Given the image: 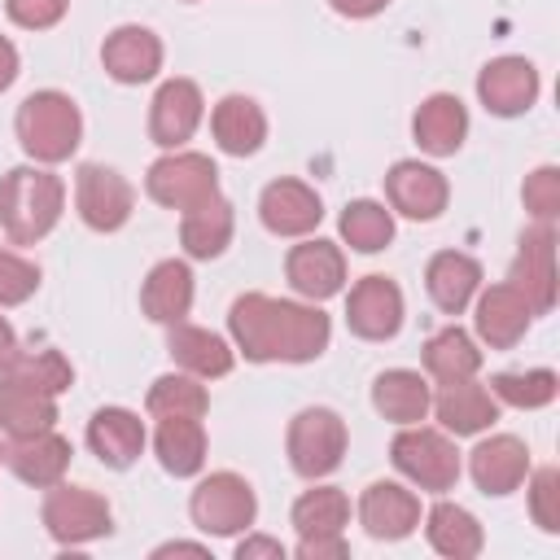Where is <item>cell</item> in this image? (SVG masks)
Masks as SVG:
<instances>
[{"instance_id": "48", "label": "cell", "mask_w": 560, "mask_h": 560, "mask_svg": "<svg viewBox=\"0 0 560 560\" xmlns=\"http://www.w3.org/2000/svg\"><path fill=\"white\" fill-rule=\"evenodd\" d=\"M18 70H22V57H18L13 39H4V35H0V92H4V88H13Z\"/></svg>"}, {"instance_id": "11", "label": "cell", "mask_w": 560, "mask_h": 560, "mask_svg": "<svg viewBox=\"0 0 560 560\" xmlns=\"http://www.w3.org/2000/svg\"><path fill=\"white\" fill-rule=\"evenodd\" d=\"M206 118V96L192 79H166L149 101V140L158 149H184Z\"/></svg>"}, {"instance_id": "38", "label": "cell", "mask_w": 560, "mask_h": 560, "mask_svg": "<svg viewBox=\"0 0 560 560\" xmlns=\"http://www.w3.org/2000/svg\"><path fill=\"white\" fill-rule=\"evenodd\" d=\"M149 416H206L210 407V394L201 385V376L192 372H166L149 385V398H144Z\"/></svg>"}, {"instance_id": "3", "label": "cell", "mask_w": 560, "mask_h": 560, "mask_svg": "<svg viewBox=\"0 0 560 560\" xmlns=\"http://www.w3.org/2000/svg\"><path fill=\"white\" fill-rule=\"evenodd\" d=\"M13 131H18V144L31 162L39 166H57L66 162L79 140H83V114L79 105L57 92V88H44V92H31L18 114H13Z\"/></svg>"}, {"instance_id": "9", "label": "cell", "mask_w": 560, "mask_h": 560, "mask_svg": "<svg viewBox=\"0 0 560 560\" xmlns=\"http://www.w3.org/2000/svg\"><path fill=\"white\" fill-rule=\"evenodd\" d=\"M74 206L92 232H118L136 210V188L105 162H83L74 175Z\"/></svg>"}, {"instance_id": "17", "label": "cell", "mask_w": 560, "mask_h": 560, "mask_svg": "<svg viewBox=\"0 0 560 560\" xmlns=\"http://www.w3.org/2000/svg\"><path fill=\"white\" fill-rule=\"evenodd\" d=\"M472 302H477V306H472L477 337H481L490 350H512V346L529 332V324H534V311H529L525 293H521L512 280L490 284V289H477Z\"/></svg>"}, {"instance_id": "39", "label": "cell", "mask_w": 560, "mask_h": 560, "mask_svg": "<svg viewBox=\"0 0 560 560\" xmlns=\"http://www.w3.org/2000/svg\"><path fill=\"white\" fill-rule=\"evenodd\" d=\"M9 372L22 376V381H31V385L44 389V394H61V389H70V381H74L70 359H66L61 350H52V346H48V350H22Z\"/></svg>"}, {"instance_id": "29", "label": "cell", "mask_w": 560, "mask_h": 560, "mask_svg": "<svg viewBox=\"0 0 560 560\" xmlns=\"http://www.w3.org/2000/svg\"><path fill=\"white\" fill-rule=\"evenodd\" d=\"M52 424H57V394H44L31 381L4 372V381H0V433H9L18 442V438L44 433Z\"/></svg>"}, {"instance_id": "27", "label": "cell", "mask_w": 560, "mask_h": 560, "mask_svg": "<svg viewBox=\"0 0 560 560\" xmlns=\"http://www.w3.org/2000/svg\"><path fill=\"white\" fill-rule=\"evenodd\" d=\"M140 311L153 324H166V328L188 319V311H192V271H188V262H179V258L153 262L144 284H140Z\"/></svg>"}, {"instance_id": "20", "label": "cell", "mask_w": 560, "mask_h": 560, "mask_svg": "<svg viewBox=\"0 0 560 560\" xmlns=\"http://www.w3.org/2000/svg\"><path fill=\"white\" fill-rule=\"evenodd\" d=\"M429 411L438 416V424L446 433L472 438V433H486L499 420V398L486 385H477L472 376H464V381H442L438 398L429 402Z\"/></svg>"}, {"instance_id": "10", "label": "cell", "mask_w": 560, "mask_h": 560, "mask_svg": "<svg viewBox=\"0 0 560 560\" xmlns=\"http://www.w3.org/2000/svg\"><path fill=\"white\" fill-rule=\"evenodd\" d=\"M385 197L402 219L433 223L451 201V184L438 166H429L420 158H402L385 171Z\"/></svg>"}, {"instance_id": "22", "label": "cell", "mask_w": 560, "mask_h": 560, "mask_svg": "<svg viewBox=\"0 0 560 560\" xmlns=\"http://www.w3.org/2000/svg\"><path fill=\"white\" fill-rule=\"evenodd\" d=\"M411 136H416L420 153H429V158L459 153V144L468 140V109H464V101L451 96V92L424 96L420 109L411 114Z\"/></svg>"}, {"instance_id": "44", "label": "cell", "mask_w": 560, "mask_h": 560, "mask_svg": "<svg viewBox=\"0 0 560 560\" xmlns=\"http://www.w3.org/2000/svg\"><path fill=\"white\" fill-rule=\"evenodd\" d=\"M298 556L302 560H346L350 556V542H346V534H337V538H302L298 542Z\"/></svg>"}, {"instance_id": "36", "label": "cell", "mask_w": 560, "mask_h": 560, "mask_svg": "<svg viewBox=\"0 0 560 560\" xmlns=\"http://www.w3.org/2000/svg\"><path fill=\"white\" fill-rule=\"evenodd\" d=\"M337 228H341V241H346L350 249H359V254H381V249L394 241V210H385V206L372 201V197H359V201H350V206L341 210Z\"/></svg>"}, {"instance_id": "21", "label": "cell", "mask_w": 560, "mask_h": 560, "mask_svg": "<svg viewBox=\"0 0 560 560\" xmlns=\"http://www.w3.org/2000/svg\"><path fill=\"white\" fill-rule=\"evenodd\" d=\"M359 525L381 538V542H398L407 534H416L420 525V499L416 490L398 486V481H372L359 494Z\"/></svg>"}, {"instance_id": "42", "label": "cell", "mask_w": 560, "mask_h": 560, "mask_svg": "<svg viewBox=\"0 0 560 560\" xmlns=\"http://www.w3.org/2000/svg\"><path fill=\"white\" fill-rule=\"evenodd\" d=\"M39 289V267L13 249H0V306H22Z\"/></svg>"}, {"instance_id": "37", "label": "cell", "mask_w": 560, "mask_h": 560, "mask_svg": "<svg viewBox=\"0 0 560 560\" xmlns=\"http://www.w3.org/2000/svg\"><path fill=\"white\" fill-rule=\"evenodd\" d=\"M490 394L516 411H538L547 402H556L560 394V376L551 368H529V372H499L490 376Z\"/></svg>"}, {"instance_id": "46", "label": "cell", "mask_w": 560, "mask_h": 560, "mask_svg": "<svg viewBox=\"0 0 560 560\" xmlns=\"http://www.w3.org/2000/svg\"><path fill=\"white\" fill-rule=\"evenodd\" d=\"M332 4V13H341V18H350V22H363V18H376L389 0H328Z\"/></svg>"}, {"instance_id": "4", "label": "cell", "mask_w": 560, "mask_h": 560, "mask_svg": "<svg viewBox=\"0 0 560 560\" xmlns=\"http://www.w3.org/2000/svg\"><path fill=\"white\" fill-rule=\"evenodd\" d=\"M389 459L416 490H429V494L455 490V481H459L455 442L442 429H429V424H398V433L389 442Z\"/></svg>"}, {"instance_id": "43", "label": "cell", "mask_w": 560, "mask_h": 560, "mask_svg": "<svg viewBox=\"0 0 560 560\" xmlns=\"http://www.w3.org/2000/svg\"><path fill=\"white\" fill-rule=\"evenodd\" d=\"M66 9H70V0H4L9 22L22 31H48L66 18Z\"/></svg>"}, {"instance_id": "33", "label": "cell", "mask_w": 560, "mask_h": 560, "mask_svg": "<svg viewBox=\"0 0 560 560\" xmlns=\"http://www.w3.org/2000/svg\"><path fill=\"white\" fill-rule=\"evenodd\" d=\"M429 381L411 368H389L372 381V407L389 420V424H420L429 416Z\"/></svg>"}, {"instance_id": "24", "label": "cell", "mask_w": 560, "mask_h": 560, "mask_svg": "<svg viewBox=\"0 0 560 560\" xmlns=\"http://www.w3.org/2000/svg\"><path fill=\"white\" fill-rule=\"evenodd\" d=\"M88 446L105 468H131L144 451V420L127 407H101L88 420Z\"/></svg>"}, {"instance_id": "28", "label": "cell", "mask_w": 560, "mask_h": 560, "mask_svg": "<svg viewBox=\"0 0 560 560\" xmlns=\"http://www.w3.org/2000/svg\"><path fill=\"white\" fill-rule=\"evenodd\" d=\"M166 354L175 359L179 372H192L201 381H214V376H228L232 363H236V350L210 332V328H197V324H171V337H166Z\"/></svg>"}, {"instance_id": "13", "label": "cell", "mask_w": 560, "mask_h": 560, "mask_svg": "<svg viewBox=\"0 0 560 560\" xmlns=\"http://www.w3.org/2000/svg\"><path fill=\"white\" fill-rule=\"evenodd\" d=\"M402 289L389 276H363L346 298V324L363 341H389L402 328Z\"/></svg>"}, {"instance_id": "1", "label": "cell", "mask_w": 560, "mask_h": 560, "mask_svg": "<svg viewBox=\"0 0 560 560\" xmlns=\"http://www.w3.org/2000/svg\"><path fill=\"white\" fill-rule=\"evenodd\" d=\"M232 346L249 363H311L332 341V319L315 302L241 293L228 311Z\"/></svg>"}, {"instance_id": "26", "label": "cell", "mask_w": 560, "mask_h": 560, "mask_svg": "<svg viewBox=\"0 0 560 560\" xmlns=\"http://www.w3.org/2000/svg\"><path fill=\"white\" fill-rule=\"evenodd\" d=\"M70 442L57 433V429H44V433H31V438H18L9 451H4V464L13 468L18 481L35 486V490H48L66 477L70 468Z\"/></svg>"}, {"instance_id": "31", "label": "cell", "mask_w": 560, "mask_h": 560, "mask_svg": "<svg viewBox=\"0 0 560 560\" xmlns=\"http://www.w3.org/2000/svg\"><path fill=\"white\" fill-rule=\"evenodd\" d=\"M232 232H236V214L223 192L179 214V245L188 258H219L232 245Z\"/></svg>"}, {"instance_id": "14", "label": "cell", "mask_w": 560, "mask_h": 560, "mask_svg": "<svg viewBox=\"0 0 560 560\" xmlns=\"http://www.w3.org/2000/svg\"><path fill=\"white\" fill-rule=\"evenodd\" d=\"M538 88H542V79H538V66L529 57H494L477 74V96L499 118L525 114L538 101Z\"/></svg>"}, {"instance_id": "32", "label": "cell", "mask_w": 560, "mask_h": 560, "mask_svg": "<svg viewBox=\"0 0 560 560\" xmlns=\"http://www.w3.org/2000/svg\"><path fill=\"white\" fill-rule=\"evenodd\" d=\"M424 538H429V547H433L438 556H446V560H472V556H481V547H486L481 521H477L468 508L451 503V499H438V503L424 512Z\"/></svg>"}, {"instance_id": "7", "label": "cell", "mask_w": 560, "mask_h": 560, "mask_svg": "<svg viewBox=\"0 0 560 560\" xmlns=\"http://www.w3.org/2000/svg\"><path fill=\"white\" fill-rule=\"evenodd\" d=\"M39 521H44L48 538L61 547H83V542H96L114 529V512H109L105 494H96L88 486H66V481L48 486Z\"/></svg>"}, {"instance_id": "47", "label": "cell", "mask_w": 560, "mask_h": 560, "mask_svg": "<svg viewBox=\"0 0 560 560\" xmlns=\"http://www.w3.org/2000/svg\"><path fill=\"white\" fill-rule=\"evenodd\" d=\"M18 354H22V341H18L13 324L0 315V372H9V368L18 363Z\"/></svg>"}, {"instance_id": "2", "label": "cell", "mask_w": 560, "mask_h": 560, "mask_svg": "<svg viewBox=\"0 0 560 560\" xmlns=\"http://www.w3.org/2000/svg\"><path fill=\"white\" fill-rule=\"evenodd\" d=\"M66 210V184L48 166H13L0 179V228L13 245L44 241Z\"/></svg>"}, {"instance_id": "18", "label": "cell", "mask_w": 560, "mask_h": 560, "mask_svg": "<svg viewBox=\"0 0 560 560\" xmlns=\"http://www.w3.org/2000/svg\"><path fill=\"white\" fill-rule=\"evenodd\" d=\"M468 472H472L481 494L503 499V494L525 486V477H529V446L516 433H490V438H481L468 451Z\"/></svg>"}, {"instance_id": "5", "label": "cell", "mask_w": 560, "mask_h": 560, "mask_svg": "<svg viewBox=\"0 0 560 560\" xmlns=\"http://www.w3.org/2000/svg\"><path fill=\"white\" fill-rule=\"evenodd\" d=\"M346 420L332 411V407H302L293 420H289V433H284V451H289V464L298 477L306 481H319L328 477L341 459H346Z\"/></svg>"}, {"instance_id": "6", "label": "cell", "mask_w": 560, "mask_h": 560, "mask_svg": "<svg viewBox=\"0 0 560 560\" xmlns=\"http://www.w3.org/2000/svg\"><path fill=\"white\" fill-rule=\"evenodd\" d=\"M188 516L201 534H214V538H232L241 529L254 525L258 516V494L254 486L241 477V472H210L197 481L192 499H188Z\"/></svg>"}, {"instance_id": "8", "label": "cell", "mask_w": 560, "mask_h": 560, "mask_svg": "<svg viewBox=\"0 0 560 560\" xmlns=\"http://www.w3.org/2000/svg\"><path fill=\"white\" fill-rule=\"evenodd\" d=\"M144 192L166 206V210H192L201 201H210L219 192V166L206 158V153H192V149H166L149 175H144Z\"/></svg>"}, {"instance_id": "12", "label": "cell", "mask_w": 560, "mask_h": 560, "mask_svg": "<svg viewBox=\"0 0 560 560\" xmlns=\"http://www.w3.org/2000/svg\"><path fill=\"white\" fill-rule=\"evenodd\" d=\"M534 315H547L556 306V228L551 223H534L521 232V249L508 276Z\"/></svg>"}, {"instance_id": "19", "label": "cell", "mask_w": 560, "mask_h": 560, "mask_svg": "<svg viewBox=\"0 0 560 560\" xmlns=\"http://www.w3.org/2000/svg\"><path fill=\"white\" fill-rule=\"evenodd\" d=\"M101 66L114 83H127V88L149 83L162 70V39L149 26H136V22L114 26L101 44Z\"/></svg>"}, {"instance_id": "50", "label": "cell", "mask_w": 560, "mask_h": 560, "mask_svg": "<svg viewBox=\"0 0 560 560\" xmlns=\"http://www.w3.org/2000/svg\"><path fill=\"white\" fill-rule=\"evenodd\" d=\"M4 451H9V446H4V442H0V459H4Z\"/></svg>"}, {"instance_id": "35", "label": "cell", "mask_w": 560, "mask_h": 560, "mask_svg": "<svg viewBox=\"0 0 560 560\" xmlns=\"http://www.w3.org/2000/svg\"><path fill=\"white\" fill-rule=\"evenodd\" d=\"M350 525V499L337 486H311L293 503V529L298 538H337Z\"/></svg>"}, {"instance_id": "40", "label": "cell", "mask_w": 560, "mask_h": 560, "mask_svg": "<svg viewBox=\"0 0 560 560\" xmlns=\"http://www.w3.org/2000/svg\"><path fill=\"white\" fill-rule=\"evenodd\" d=\"M529 481V516L542 534H560V472L547 464L525 477Z\"/></svg>"}, {"instance_id": "45", "label": "cell", "mask_w": 560, "mask_h": 560, "mask_svg": "<svg viewBox=\"0 0 560 560\" xmlns=\"http://www.w3.org/2000/svg\"><path fill=\"white\" fill-rule=\"evenodd\" d=\"M254 556H271V560H284V542H280V538H262V534H254V538H241V542H236V560H254Z\"/></svg>"}, {"instance_id": "15", "label": "cell", "mask_w": 560, "mask_h": 560, "mask_svg": "<svg viewBox=\"0 0 560 560\" xmlns=\"http://www.w3.org/2000/svg\"><path fill=\"white\" fill-rule=\"evenodd\" d=\"M258 219L271 236H311L324 219V201L306 179H271L258 197Z\"/></svg>"}, {"instance_id": "41", "label": "cell", "mask_w": 560, "mask_h": 560, "mask_svg": "<svg viewBox=\"0 0 560 560\" xmlns=\"http://www.w3.org/2000/svg\"><path fill=\"white\" fill-rule=\"evenodd\" d=\"M521 197H525V210L534 214V223H556V214H560V171L556 166L529 171Z\"/></svg>"}, {"instance_id": "23", "label": "cell", "mask_w": 560, "mask_h": 560, "mask_svg": "<svg viewBox=\"0 0 560 560\" xmlns=\"http://www.w3.org/2000/svg\"><path fill=\"white\" fill-rule=\"evenodd\" d=\"M424 289L442 315H459L472 306V298L481 289V262L464 249H438L424 267Z\"/></svg>"}, {"instance_id": "30", "label": "cell", "mask_w": 560, "mask_h": 560, "mask_svg": "<svg viewBox=\"0 0 560 560\" xmlns=\"http://www.w3.org/2000/svg\"><path fill=\"white\" fill-rule=\"evenodd\" d=\"M153 455L171 477H197L206 468V424H201V416H158Z\"/></svg>"}, {"instance_id": "25", "label": "cell", "mask_w": 560, "mask_h": 560, "mask_svg": "<svg viewBox=\"0 0 560 560\" xmlns=\"http://www.w3.org/2000/svg\"><path fill=\"white\" fill-rule=\"evenodd\" d=\"M210 136L228 158H249L267 140V114L254 96L232 92L210 109Z\"/></svg>"}, {"instance_id": "34", "label": "cell", "mask_w": 560, "mask_h": 560, "mask_svg": "<svg viewBox=\"0 0 560 560\" xmlns=\"http://www.w3.org/2000/svg\"><path fill=\"white\" fill-rule=\"evenodd\" d=\"M420 359H424V372L442 385V381H464V376H477V368H481V350H477V341L459 328V324H446V328H438L429 341H424V350H420Z\"/></svg>"}, {"instance_id": "16", "label": "cell", "mask_w": 560, "mask_h": 560, "mask_svg": "<svg viewBox=\"0 0 560 560\" xmlns=\"http://www.w3.org/2000/svg\"><path fill=\"white\" fill-rule=\"evenodd\" d=\"M284 276H289V284H293L298 298L324 302V298H332V293L346 289V254H341L337 241L311 236V241H302V245L289 249Z\"/></svg>"}, {"instance_id": "49", "label": "cell", "mask_w": 560, "mask_h": 560, "mask_svg": "<svg viewBox=\"0 0 560 560\" xmlns=\"http://www.w3.org/2000/svg\"><path fill=\"white\" fill-rule=\"evenodd\" d=\"M162 556H210V547L206 542H162V547H153V560H162Z\"/></svg>"}]
</instances>
